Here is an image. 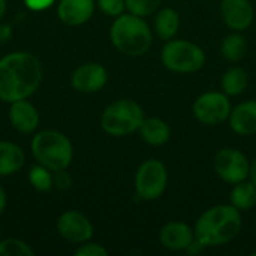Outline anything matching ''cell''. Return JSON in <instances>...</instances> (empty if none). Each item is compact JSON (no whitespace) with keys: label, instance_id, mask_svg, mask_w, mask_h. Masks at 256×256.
Listing matches in <instances>:
<instances>
[{"label":"cell","instance_id":"6da1fadb","mask_svg":"<svg viewBox=\"0 0 256 256\" xmlns=\"http://www.w3.org/2000/svg\"><path fill=\"white\" fill-rule=\"evenodd\" d=\"M40 60L30 51H14L0 58V100L28 99L42 82Z\"/></svg>","mask_w":256,"mask_h":256},{"label":"cell","instance_id":"7a4b0ae2","mask_svg":"<svg viewBox=\"0 0 256 256\" xmlns=\"http://www.w3.org/2000/svg\"><path fill=\"white\" fill-rule=\"evenodd\" d=\"M242 212L231 204L207 208L195 222V238L206 248H219L232 242L242 231Z\"/></svg>","mask_w":256,"mask_h":256},{"label":"cell","instance_id":"3957f363","mask_svg":"<svg viewBox=\"0 0 256 256\" xmlns=\"http://www.w3.org/2000/svg\"><path fill=\"white\" fill-rule=\"evenodd\" d=\"M110 39L118 52L128 57H140L152 48L153 32L146 18L128 12L114 18L110 27Z\"/></svg>","mask_w":256,"mask_h":256},{"label":"cell","instance_id":"277c9868","mask_svg":"<svg viewBox=\"0 0 256 256\" xmlns=\"http://www.w3.org/2000/svg\"><path fill=\"white\" fill-rule=\"evenodd\" d=\"M30 150L38 164L46 166L52 172L68 170L74 159V146L70 140L54 129L38 132L32 138Z\"/></svg>","mask_w":256,"mask_h":256},{"label":"cell","instance_id":"5b68a950","mask_svg":"<svg viewBox=\"0 0 256 256\" xmlns=\"http://www.w3.org/2000/svg\"><path fill=\"white\" fill-rule=\"evenodd\" d=\"M144 118V110L138 102L132 99H117L104 110L100 126L104 132L111 136H128L138 132Z\"/></svg>","mask_w":256,"mask_h":256},{"label":"cell","instance_id":"8992f818","mask_svg":"<svg viewBox=\"0 0 256 256\" xmlns=\"http://www.w3.org/2000/svg\"><path fill=\"white\" fill-rule=\"evenodd\" d=\"M204 50L188 39H170L165 42L160 60L162 64L176 74H194L206 64Z\"/></svg>","mask_w":256,"mask_h":256},{"label":"cell","instance_id":"52a82bcc","mask_svg":"<svg viewBox=\"0 0 256 256\" xmlns=\"http://www.w3.org/2000/svg\"><path fill=\"white\" fill-rule=\"evenodd\" d=\"M135 196L141 201H154L160 198L168 186V170L159 159L144 160L135 172Z\"/></svg>","mask_w":256,"mask_h":256},{"label":"cell","instance_id":"ba28073f","mask_svg":"<svg viewBox=\"0 0 256 256\" xmlns=\"http://www.w3.org/2000/svg\"><path fill=\"white\" fill-rule=\"evenodd\" d=\"M231 100L224 92H206L198 96L192 105L194 117L206 126H218L225 123L231 114Z\"/></svg>","mask_w":256,"mask_h":256},{"label":"cell","instance_id":"9c48e42d","mask_svg":"<svg viewBox=\"0 0 256 256\" xmlns=\"http://www.w3.org/2000/svg\"><path fill=\"white\" fill-rule=\"evenodd\" d=\"M213 166L216 176L228 184L248 180L250 172V162L248 156L242 150L232 147L220 148L214 156Z\"/></svg>","mask_w":256,"mask_h":256},{"label":"cell","instance_id":"30bf717a","mask_svg":"<svg viewBox=\"0 0 256 256\" xmlns=\"http://www.w3.org/2000/svg\"><path fill=\"white\" fill-rule=\"evenodd\" d=\"M57 232L68 243L82 244L92 240L94 228L86 214L76 210H68L57 219Z\"/></svg>","mask_w":256,"mask_h":256},{"label":"cell","instance_id":"8fae6325","mask_svg":"<svg viewBox=\"0 0 256 256\" xmlns=\"http://www.w3.org/2000/svg\"><path fill=\"white\" fill-rule=\"evenodd\" d=\"M108 82V70L98 62L80 64L70 75V86L80 93H98Z\"/></svg>","mask_w":256,"mask_h":256},{"label":"cell","instance_id":"7c38bea8","mask_svg":"<svg viewBox=\"0 0 256 256\" xmlns=\"http://www.w3.org/2000/svg\"><path fill=\"white\" fill-rule=\"evenodd\" d=\"M219 10L224 22L232 32L243 33L254 22L255 10L250 0H222Z\"/></svg>","mask_w":256,"mask_h":256},{"label":"cell","instance_id":"4fadbf2b","mask_svg":"<svg viewBox=\"0 0 256 256\" xmlns=\"http://www.w3.org/2000/svg\"><path fill=\"white\" fill-rule=\"evenodd\" d=\"M195 240L194 230L180 220H171L166 225L162 226L159 232V242L160 244L172 252H186V249L190 246V243Z\"/></svg>","mask_w":256,"mask_h":256},{"label":"cell","instance_id":"5bb4252c","mask_svg":"<svg viewBox=\"0 0 256 256\" xmlns=\"http://www.w3.org/2000/svg\"><path fill=\"white\" fill-rule=\"evenodd\" d=\"M9 120L16 132L22 135H30L38 129L40 117L38 108L32 102H28L27 99H21L10 104Z\"/></svg>","mask_w":256,"mask_h":256},{"label":"cell","instance_id":"9a60e30c","mask_svg":"<svg viewBox=\"0 0 256 256\" xmlns=\"http://www.w3.org/2000/svg\"><path fill=\"white\" fill-rule=\"evenodd\" d=\"M94 8V0H60L57 4V15L63 24L78 27L93 16Z\"/></svg>","mask_w":256,"mask_h":256},{"label":"cell","instance_id":"2e32d148","mask_svg":"<svg viewBox=\"0 0 256 256\" xmlns=\"http://www.w3.org/2000/svg\"><path fill=\"white\" fill-rule=\"evenodd\" d=\"M230 128L232 132L242 136H250L256 134V99H249L231 110Z\"/></svg>","mask_w":256,"mask_h":256},{"label":"cell","instance_id":"e0dca14e","mask_svg":"<svg viewBox=\"0 0 256 256\" xmlns=\"http://www.w3.org/2000/svg\"><path fill=\"white\" fill-rule=\"evenodd\" d=\"M138 134L146 144L154 147L166 144L171 138V129L168 123L159 117H146L138 129Z\"/></svg>","mask_w":256,"mask_h":256},{"label":"cell","instance_id":"ac0fdd59","mask_svg":"<svg viewBox=\"0 0 256 256\" xmlns=\"http://www.w3.org/2000/svg\"><path fill=\"white\" fill-rule=\"evenodd\" d=\"M26 164L24 150L10 141H0V177L16 174Z\"/></svg>","mask_w":256,"mask_h":256},{"label":"cell","instance_id":"d6986e66","mask_svg":"<svg viewBox=\"0 0 256 256\" xmlns=\"http://www.w3.org/2000/svg\"><path fill=\"white\" fill-rule=\"evenodd\" d=\"M154 33L162 40L176 38L180 28V14L172 8H160L154 16Z\"/></svg>","mask_w":256,"mask_h":256},{"label":"cell","instance_id":"ffe728a7","mask_svg":"<svg viewBox=\"0 0 256 256\" xmlns=\"http://www.w3.org/2000/svg\"><path fill=\"white\" fill-rule=\"evenodd\" d=\"M230 204L240 212H249L256 206V184L249 178L236 183L230 192Z\"/></svg>","mask_w":256,"mask_h":256},{"label":"cell","instance_id":"44dd1931","mask_svg":"<svg viewBox=\"0 0 256 256\" xmlns=\"http://www.w3.org/2000/svg\"><path fill=\"white\" fill-rule=\"evenodd\" d=\"M248 42L242 32H231L220 44V54L230 63H238L246 57Z\"/></svg>","mask_w":256,"mask_h":256},{"label":"cell","instance_id":"7402d4cb","mask_svg":"<svg viewBox=\"0 0 256 256\" xmlns=\"http://www.w3.org/2000/svg\"><path fill=\"white\" fill-rule=\"evenodd\" d=\"M248 82H249L248 72L240 66H231L220 78L222 92L230 98L240 96L246 90Z\"/></svg>","mask_w":256,"mask_h":256},{"label":"cell","instance_id":"603a6c76","mask_svg":"<svg viewBox=\"0 0 256 256\" xmlns=\"http://www.w3.org/2000/svg\"><path fill=\"white\" fill-rule=\"evenodd\" d=\"M28 183L38 192H50L54 188V174L46 166L38 164V165L30 168Z\"/></svg>","mask_w":256,"mask_h":256},{"label":"cell","instance_id":"cb8c5ba5","mask_svg":"<svg viewBox=\"0 0 256 256\" xmlns=\"http://www.w3.org/2000/svg\"><path fill=\"white\" fill-rule=\"evenodd\" d=\"M34 250L26 242L10 237L0 240V256H33Z\"/></svg>","mask_w":256,"mask_h":256},{"label":"cell","instance_id":"d4e9b609","mask_svg":"<svg viewBox=\"0 0 256 256\" xmlns=\"http://www.w3.org/2000/svg\"><path fill=\"white\" fill-rule=\"evenodd\" d=\"M162 0H126V9L129 14L146 18L156 14L160 9Z\"/></svg>","mask_w":256,"mask_h":256},{"label":"cell","instance_id":"484cf974","mask_svg":"<svg viewBox=\"0 0 256 256\" xmlns=\"http://www.w3.org/2000/svg\"><path fill=\"white\" fill-rule=\"evenodd\" d=\"M96 6L108 16H118L126 10V0H96Z\"/></svg>","mask_w":256,"mask_h":256},{"label":"cell","instance_id":"4316f807","mask_svg":"<svg viewBox=\"0 0 256 256\" xmlns=\"http://www.w3.org/2000/svg\"><path fill=\"white\" fill-rule=\"evenodd\" d=\"M75 256H108V249L104 248L100 243L86 242L82 244H78L76 250L74 252Z\"/></svg>","mask_w":256,"mask_h":256},{"label":"cell","instance_id":"83f0119b","mask_svg":"<svg viewBox=\"0 0 256 256\" xmlns=\"http://www.w3.org/2000/svg\"><path fill=\"white\" fill-rule=\"evenodd\" d=\"M54 174V186L60 190H68L72 186V177L68 170H60L52 172Z\"/></svg>","mask_w":256,"mask_h":256},{"label":"cell","instance_id":"f1b7e54d","mask_svg":"<svg viewBox=\"0 0 256 256\" xmlns=\"http://www.w3.org/2000/svg\"><path fill=\"white\" fill-rule=\"evenodd\" d=\"M56 3V0H24V4L27 6V9L33 10V12H42L50 9L52 4Z\"/></svg>","mask_w":256,"mask_h":256},{"label":"cell","instance_id":"f546056e","mask_svg":"<svg viewBox=\"0 0 256 256\" xmlns=\"http://www.w3.org/2000/svg\"><path fill=\"white\" fill-rule=\"evenodd\" d=\"M12 38V27L9 24L0 22V45L6 44Z\"/></svg>","mask_w":256,"mask_h":256},{"label":"cell","instance_id":"4dcf8cb0","mask_svg":"<svg viewBox=\"0 0 256 256\" xmlns=\"http://www.w3.org/2000/svg\"><path fill=\"white\" fill-rule=\"evenodd\" d=\"M204 249H206V246H204L202 243H200V242L195 238V240L190 243V246L186 249V252H188L189 255H200Z\"/></svg>","mask_w":256,"mask_h":256},{"label":"cell","instance_id":"1f68e13d","mask_svg":"<svg viewBox=\"0 0 256 256\" xmlns=\"http://www.w3.org/2000/svg\"><path fill=\"white\" fill-rule=\"evenodd\" d=\"M6 204H8V196H6V192H4L3 186L0 184V214L4 212V208H6Z\"/></svg>","mask_w":256,"mask_h":256},{"label":"cell","instance_id":"d6a6232c","mask_svg":"<svg viewBox=\"0 0 256 256\" xmlns=\"http://www.w3.org/2000/svg\"><path fill=\"white\" fill-rule=\"evenodd\" d=\"M249 178L256 184V158L250 162V172H249Z\"/></svg>","mask_w":256,"mask_h":256},{"label":"cell","instance_id":"836d02e7","mask_svg":"<svg viewBox=\"0 0 256 256\" xmlns=\"http://www.w3.org/2000/svg\"><path fill=\"white\" fill-rule=\"evenodd\" d=\"M6 10H8V3H6V0H0V20L4 16Z\"/></svg>","mask_w":256,"mask_h":256},{"label":"cell","instance_id":"e575fe53","mask_svg":"<svg viewBox=\"0 0 256 256\" xmlns=\"http://www.w3.org/2000/svg\"><path fill=\"white\" fill-rule=\"evenodd\" d=\"M0 240H2V232H0Z\"/></svg>","mask_w":256,"mask_h":256}]
</instances>
